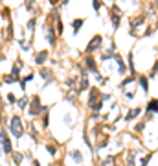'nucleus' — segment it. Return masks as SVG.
<instances>
[{"label":"nucleus","mask_w":158,"mask_h":166,"mask_svg":"<svg viewBox=\"0 0 158 166\" xmlns=\"http://www.w3.org/2000/svg\"><path fill=\"white\" fill-rule=\"evenodd\" d=\"M17 103H18V107H22V109H24L26 105H28V98H26V96H24V98H20V100H18Z\"/></svg>","instance_id":"obj_22"},{"label":"nucleus","mask_w":158,"mask_h":166,"mask_svg":"<svg viewBox=\"0 0 158 166\" xmlns=\"http://www.w3.org/2000/svg\"><path fill=\"white\" fill-rule=\"evenodd\" d=\"M156 54H158V44H156Z\"/></svg>","instance_id":"obj_31"},{"label":"nucleus","mask_w":158,"mask_h":166,"mask_svg":"<svg viewBox=\"0 0 158 166\" xmlns=\"http://www.w3.org/2000/svg\"><path fill=\"white\" fill-rule=\"evenodd\" d=\"M107 144H108V137H103V138H101V142L98 144V150H103V148H107Z\"/></svg>","instance_id":"obj_21"},{"label":"nucleus","mask_w":158,"mask_h":166,"mask_svg":"<svg viewBox=\"0 0 158 166\" xmlns=\"http://www.w3.org/2000/svg\"><path fill=\"white\" fill-rule=\"evenodd\" d=\"M48 124H50V118H48V114H46V116H43V126L48 127Z\"/></svg>","instance_id":"obj_26"},{"label":"nucleus","mask_w":158,"mask_h":166,"mask_svg":"<svg viewBox=\"0 0 158 166\" xmlns=\"http://www.w3.org/2000/svg\"><path fill=\"white\" fill-rule=\"evenodd\" d=\"M145 113L149 114H158V100L156 98H151L145 105Z\"/></svg>","instance_id":"obj_8"},{"label":"nucleus","mask_w":158,"mask_h":166,"mask_svg":"<svg viewBox=\"0 0 158 166\" xmlns=\"http://www.w3.org/2000/svg\"><path fill=\"white\" fill-rule=\"evenodd\" d=\"M63 4H68V0H63Z\"/></svg>","instance_id":"obj_30"},{"label":"nucleus","mask_w":158,"mask_h":166,"mask_svg":"<svg viewBox=\"0 0 158 166\" xmlns=\"http://www.w3.org/2000/svg\"><path fill=\"white\" fill-rule=\"evenodd\" d=\"M101 41H103L101 35L92 37V41H90V43H88V46H86V54H92V52L98 50V48H101Z\"/></svg>","instance_id":"obj_4"},{"label":"nucleus","mask_w":158,"mask_h":166,"mask_svg":"<svg viewBox=\"0 0 158 166\" xmlns=\"http://www.w3.org/2000/svg\"><path fill=\"white\" fill-rule=\"evenodd\" d=\"M114 164H116V157L114 155L105 157V159H103V162H101V166H114Z\"/></svg>","instance_id":"obj_14"},{"label":"nucleus","mask_w":158,"mask_h":166,"mask_svg":"<svg viewBox=\"0 0 158 166\" xmlns=\"http://www.w3.org/2000/svg\"><path fill=\"white\" fill-rule=\"evenodd\" d=\"M33 26H35V20H33V19H31V20H30V22H28V30H30V31H33Z\"/></svg>","instance_id":"obj_27"},{"label":"nucleus","mask_w":158,"mask_h":166,"mask_svg":"<svg viewBox=\"0 0 158 166\" xmlns=\"http://www.w3.org/2000/svg\"><path fill=\"white\" fill-rule=\"evenodd\" d=\"M70 157L74 159V162H75V164H81V162H83V153H81L79 150H74L72 153H70Z\"/></svg>","instance_id":"obj_11"},{"label":"nucleus","mask_w":158,"mask_h":166,"mask_svg":"<svg viewBox=\"0 0 158 166\" xmlns=\"http://www.w3.org/2000/svg\"><path fill=\"white\" fill-rule=\"evenodd\" d=\"M151 159H153V151H149V153L142 159V161H140V166H147V164L151 162Z\"/></svg>","instance_id":"obj_18"},{"label":"nucleus","mask_w":158,"mask_h":166,"mask_svg":"<svg viewBox=\"0 0 158 166\" xmlns=\"http://www.w3.org/2000/svg\"><path fill=\"white\" fill-rule=\"evenodd\" d=\"M140 114H142V107H134V109H130L123 118H125V122H134Z\"/></svg>","instance_id":"obj_6"},{"label":"nucleus","mask_w":158,"mask_h":166,"mask_svg":"<svg viewBox=\"0 0 158 166\" xmlns=\"http://www.w3.org/2000/svg\"><path fill=\"white\" fill-rule=\"evenodd\" d=\"M46 59H48V52H46V50H40V52L37 54V57H35V63H37V65H43Z\"/></svg>","instance_id":"obj_12"},{"label":"nucleus","mask_w":158,"mask_h":166,"mask_svg":"<svg viewBox=\"0 0 158 166\" xmlns=\"http://www.w3.org/2000/svg\"><path fill=\"white\" fill-rule=\"evenodd\" d=\"M85 24V20L83 19H75L74 22H72V28H74V33H77L79 30H81V26Z\"/></svg>","instance_id":"obj_15"},{"label":"nucleus","mask_w":158,"mask_h":166,"mask_svg":"<svg viewBox=\"0 0 158 166\" xmlns=\"http://www.w3.org/2000/svg\"><path fill=\"white\" fill-rule=\"evenodd\" d=\"M40 76H43L44 79H50V78H52V70H48V68H43V70H40Z\"/></svg>","instance_id":"obj_20"},{"label":"nucleus","mask_w":158,"mask_h":166,"mask_svg":"<svg viewBox=\"0 0 158 166\" xmlns=\"http://www.w3.org/2000/svg\"><path fill=\"white\" fill-rule=\"evenodd\" d=\"M143 22V17H138V19H132L130 20V28H136V26H140Z\"/></svg>","instance_id":"obj_19"},{"label":"nucleus","mask_w":158,"mask_h":166,"mask_svg":"<svg viewBox=\"0 0 158 166\" xmlns=\"http://www.w3.org/2000/svg\"><path fill=\"white\" fill-rule=\"evenodd\" d=\"M103 102L101 100V92L98 87H90V92H88V107H94L96 103Z\"/></svg>","instance_id":"obj_2"},{"label":"nucleus","mask_w":158,"mask_h":166,"mask_svg":"<svg viewBox=\"0 0 158 166\" xmlns=\"http://www.w3.org/2000/svg\"><path fill=\"white\" fill-rule=\"evenodd\" d=\"M44 35L48 37L50 44H55V31L52 30V26H44Z\"/></svg>","instance_id":"obj_10"},{"label":"nucleus","mask_w":158,"mask_h":166,"mask_svg":"<svg viewBox=\"0 0 158 166\" xmlns=\"http://www.w3.org/2000/svg\"><path fill=\"white\" fill-rule=\"evenodd\" d=\"M85 65H86V68H88V70H90L92 74H98V63H96V59L92 57L90 54H88L86 57H85Z\"/></svg>","instance_id":"obj_7"},{"label":"nucleus","mask_w":158,"mask_h":166,"mask_svg":"<svg viewBox=\"0 0 158 166\" xmlns=\"http://www.w3.org/2000/svg\"><path fill=\"white\" fill-rule=\"evenodd\" d=\"M9 131H11V135L13 137H17V138H20L24 135V129H22V124H20V118L15 114L11 118V127H9Z\"/></svg>","instance_id":"obj_1"},{"label":"nucleus","mask_w":158,"mask_h":166,"mask_svg":"<svg viewBox=\"0 0 158 166\" xmlns=\"http://www.w3.org/2000/svg\"><path fill=\"white\" fill-rule=\"evenodd\" d=\"M134 94H136V92L129 91V92H125V98H127V100H132V98H134Z\"/></svg>","instance_id":"obj_25"},{"label":"nucleus","mask_w":158,"mask_h":166,"mask_svg":"<svg viewBox=\"0 0 158 166\" xmlns=\"http://www.w3.org/2000/svg\"><path fill=\"white\" fill-rule=\"evenodd\" d=\"M138 85L142 87V91L143 92H149V76H145V74H142V76H138Z\"/></svg>","instance_id":"obj_9"},{"label":"nucleus","mask_w":158,"mask_h":166,"mask_svg":"<svg viewBox=\"0 0 158 166\" xmlns=\"http://www.w3.org/2000/svg\"><path fill=\"white\" fill-rule=\"evenodd\" d=\"M13 162H15V164L22 162V155H20V153H13Z\"/></svg>","instance_id":"obj_23"},{"label":"nucleus","mask_w":158,"mask_h":166,"mask_svg":"<svg viewBox=\"0 0 158 166\" xmlns=\"http://www.w3.org/2000/svg\"><path fill=\"white\" fill-rule=\"evenodd\" d=\"M44 111V105L40 103V100L37 98H33V102H31V105H30V116H37V114H40Z\"/></svg>","instance_id":"obj_3"},{"label":"nucleus","mask_w":158,"mask_h":166,"mask_svg":"<svg viewBox=\"0 0 158 166\" xmlns=\"http://www.w3.org/2000/svg\"><path fill=\"white\" fill-rule=\"evenodd\" d=\"M31 79H33V74H28V76H26V79H24V81H31Z\"/></svg>","instance_id":"obj_29"},{"label":"nucleus","mask_w":158,"mask_h":166,"mask_svg":"<svg viewBox=\"0 0 158 166\" xmlns=\"http://www.w3.org/2000/svg\"><path fill=\"white\" fill-rule=\"evenodd\" d=\"M136 79H138V76H127L125 79H123L121 83H120V89H125L127 85H130V83H134Z\"/></svg>","instance_id":"obj_13"},{"label":"nucleus","mask_w":158,"mask_h":166,"mask_svg":"<svg viewBox=\"0 0 158 166\" xmlns=\"http://www.w3.org/2000/svg\"><path fill=\"white\" fill-rule=\"evenodd\" d=\"M8 100H9L11 103H15V96H13V94H8Z\"/></svg>","instance_id":"obj_28"},{"label":"nucleus","mask_w":158,"mask_h":166,"mask_svg":"<svg viewBox=\"0 0 158 166\" xmlns=\"http://www.w3.org/2000/svg\"><path fill=\"white\" fill-rule=\"evenodd\" d=\"M112 59L116 61V65H118V74L120 76H125L127 74V65H125V61H123V57H121L120 54H114Z\"/></svg>","instance_id":"obj_5"},{"label":"nucleus","mask_w":158,"mask_h":166,"mask_svg":"<svg viewBox=\"0 0 158 166\" xmlns=\"http://www.w3.org/2000/svg\"><path fill=\"white\" fill-rule=\"evenodd\" d=\"M127 166H136V153H134V151H129V155H127Z\"/></svg>","instance_id":"obj_17"},{"label":"nucleus","mask_w":158,"mask_h":166,"mask_svg":"<svg viewBox=\"0 0 158 166\" xmlns=\"http://www.w3.org/2000/svg\"><path fill=\"white\" fill-rule=\"evenodd\" d=\"M46 150H48V151H50V153H52V155H55V153H57V150H55V148H53V146H52V144H48V146H46Z\"/></svg>","instance_id":"obj_24"},{"label":"nucleus","mask_w":158,"mask_h":166,"mask_svg":"<svg viewBox=\"0 0 158 166\" xmlns=\"http://www.w3.org/2000/svg\"><path fill=\"white\" fill-rule=\"evenodd\" d=\"M143 129H145V120H138L134 124V133H143Z\"/></svg>","instance_id":"obj_16"}]
</instances>
